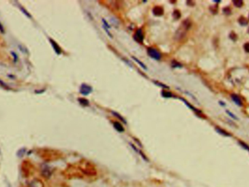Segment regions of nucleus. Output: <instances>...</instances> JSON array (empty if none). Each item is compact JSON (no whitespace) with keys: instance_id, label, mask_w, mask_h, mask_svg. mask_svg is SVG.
Returning a JSON list of instances; mask_svg holds the SVG:
<instances>
[{"instance_id":"nucleus-1","label":"nucleus","mask_w":249,"mask_h":187,"mask_svg":"<svg viewBox=\"0 0 249 187\" xmlns=\"http://www.w3.org/2000/svg\"><path fill=\"white\" fill-rule=\"evenodd\" d=\"M191 26V23L189 19H186L182 22L180 27L176 30L175 35H174V38L176 41H180L185 37L186 33H187L189 29L190 28Z\"/></svg>"},{"instance_id":"nucleus-2","label":"nucleus","mask_w":249,"mask_h":187,"mask_svg":"<svg viewBox=\"0 0 249 187\" xmlns=\"http://www.w3.org/2000/svg\"><path fill=\"white\" fill-rule=\"evenodd\" d=\"M147 53L149 55V57H151L154 60H160L161 59V53L158 51L157 49L154 48V47H149L147 49Z\"/></svg>"},{"instance_id":"nucleus-3","label":"nucleus","mask_w":249,"mask_h":187,"mask_svg":"<svg viewBox=\"0 0 249 187\" xmlns=\"http://www.w3.org/2000/svg\"><path fill=\"white\" fill-rule=\"evenodd\" d=\"M92 91H93V88L85 83L82 84L79 88V92L83 95H88L90 93H91Z\"/></svg>"},{"instance_id":"nucleus-4","label":"nucleus","mask_w":249,"mask_h":187,"mask_svg":"<svg viewBox=\"0 0 249 187\" xmlns=\"http://www.w3.org/2000/svg\"><path fill=\"white\" fill-rule=\"evenodd\" d=\"M135 41H136L138 43H143V39H144V36H143V31L141 28H139L136 31V32L135 33V35L133 36Z\"/></svg>"},{"instance_id":"nucleus-5","label":"nucleus","mask_w":249,"mask_h":187,"mask_svg":"<svg viewBox=\"0 0 249 187\" xmlns=\"http://www.w3.org/2000/svg\"><path fill=\"white\" fill-rule=\"evenodd\" d=\"M28 187H44V184L39 179H33L29 182Z\"/></svg>"},{"instance_id":"nucleus-6","label":"nucleus","mask_w":249,"mask_h":187,"mask_svg":"<svg viewBox=\"0 0 249 187\" xmlns=\"http://www.w3.org/2000/svg\"><path fill=\"white\" fill-rule=\"evenodd\" d=\"M42 173L45 178H50L52 175V170L49 166H44L42 170Z\"/></svg>"},{"instance_id":"nucleus-7","label":"nucleus","mask_w":249,"mask_h":187,"mask_svg":"<svg viewBox=\"0 0 249 187\" xmlns=\"http://www.w3.org/2000/svg\"><path fill=\"white\" fill-rule=\"evenodd\" d=\"M49 40H50V44H51L52 47H53V50H54V51L55 52V53H56L57 55L61 54V47H60V46L58 45V44L55 42L53 39H52L50 38Z\"/></svg>"},{"instance_id":"nucleus-8","label":"nucleus","mask_w":249,"mask_h":187,"mask_svg":"<svg viewBox=\"0 0 249 187\" xmlns=\"http://www.w3.org/2000/svg\"><path fill=\"white\" fill-rule=\"evenodd\" d=\"M152 12H153V14L155 15V16H161V15H163V13H164V9L162 7H155L153 9H152Z\"/></svg>"},{"instance_id":"nucleus-9","label":"nucleus","mask_w":249,"mask_h":187,"mask_svg":"<svg viewBox=\"0 0 249 187\" xmlns=\"http://www.w3.org/2000/svg\"><path fill=\"white\" fill-rule=\"evenodd\" d=\"M113 126L114 127V129H115L117 131H118L119 133H122V132H124L125 129L123 126L122 125V124L120 122H114V124H113Z\"/></svg>"},{"instance_id":"nucleus-10","label":"nucleus","mask_w":249,"mask_h":187,"mask_svg":"<svg viewBox=\"0 0 249 187\" xmlns=\"http://www.w3.org/2000/svg\"><path fill=\"white\" fill-rule=\"evenodd\" d=\"M231 98H232V100H233L237 105H238V106H242V104H243V103H242V100H241L240 98L237 96V95H236L235 94L231 95Z\"/></svg>"},{"instance_id":"nucleus-11","label":"nucleus","mask_w":249,"mask_h":187,"mask_svg":"<svg viewBox=\"0 0 249 187\" xmlns=\"http://www.w3.org/2000/svg\"><path fill=\"white\" fill-rule=\"evenodd\" d=\"M238 22H239V23H240L241 26H246V25H248V20H247L245 17H243V16H240V18L238 19Z\"/></svg>"},{"instance_id":"nucleus-12","label":"nucleus","mask_w":249,"mask_h":187,"mask_svg":"<svg viewBox=\"0 0 249 187\" xmlns=\"http://www.w3.org/2000/svg\"><path fill=\"white\" fill-rule=\"evenodd\" d=\"M78 101L79 103L83 106H89V101H88V100L85 99V98H78Z\"/></svg>"},{"instance_id":"nucleus-13","label":"nucleus","mask_w":249,"mask_h":187,"mask_svg":"<svg viewBox=\"0 0 249 187\" xmlns=\"http://www.w3.org/2000/svg\"><path fill=\"white\" fill-rule=\"evenodd\" d=\"M216 129V131H217L219 133H220L221 135H223V136H231V135L229 134V133H228L227 132H226L225 130H224L223 129H222V128H219V127H217Z\"/></svg>"},{"instance_id":"nucleus-14","label":"nucleus","mask_w":249,"mask_h":187,"mask_svg":"<svg viewBox=\"0 0 249 187\" xmlns=\"http://www.w3.org/2000/svg\"><path fill=\"white\" fill-rule=\"evenodd\" d=\"M132 58H133V60H135V61H136V62H137L138 64H139L140 66H141V67H142V68H143V69L147 70V67H146V66H145V64H143V63H142L141 61H140V60H138V59L137 57H134V56H132Z\"/></svg>"},{"instance_id":"nucleus-15","label":"nucleus","mask_w":249,"mask_h":187,"mask_svg":"<svg viewBox=\"0 0 249 187\" xmlns=\"http://www.w3.org/2000/svg\"><path fill=\"white\" fill-rule=\"evenodd\" d=\"M161 94L162 97H164V98H171V97H173V94L171 93L170 92H168V91L162 90L161 92Z\"/></svg>"},{"instance_id":"nucleus-16","label":"nucleus","mask_w":249,"mask_h":187,"mask_svg":"<svg viewBox=\"0 0 249 187\" xmlns=\"http://www.w3.org/2000/svg\"><path fill=\"white\" fill-rule=\"evenodd\" d=\"M233 4L237 7H241L243 5V2L242 0H233Z\"/></svg>"},{"instance_id":"nucleus-17","label":"nucleus","mask_w":249,"mask_h":187,"mask_svg":"<svg viewBox=\"0 0 249 187\" xmlns=\"http://www.w3.org/2000/svg\"><path fill=\"white\" fill-rule=\"evenodd\" d=\"M171 66H172L173 68H181V67H182V65L179 64V62H177L176 60H173V61H172Z\"/></svg>"},{"instance_id":"nucleus-18","label":"nucleus","mask_w":249,"mask_h":187,"mask_svg":"<svg viewBox=\"0 0 249 187\" xmlns=\"http://www.w3.org/2000/svg\"><path fill=\"white\" fill-rule=\"evenodd\" d=\"M173 16L176 20H178V19H179L181 18V13H180L179 10H175L173 13Z\"/></svg>"},{"instance_id":"nucleus-19","label":"nucleus","mask_w":249,"mask_h":187,"mask_svg":"<svg viewBox=\"0 0 249 187\" xmlns=\"http://www.w3.org/2000/svg\"><path fill=\"white\" fill-rule=\"evenodd\" d=\"M112 114H114V116H116V117H118L119 119H120V120L122 121V122H123L125 124H127V122H126V120H125L124 118L122 117L121 115L119 114L118 113H117V112H112Z\"/></svg>"},{"instance_id":"nucleus-20","label":"nucleus","mask_w":249,"mask_h":187,"mask_svg":"<svg viewBox=\"0 0 249 187\" xmlns=\"http://www.w3.org/2000/svg\"><path fill=\"white\" fill-rule=\"evenodd\" d=\"M102 22H103V26L106 27V28H108V29L111 28V26H110L109 25V23H108L106 22V21L105 20V19H104V18H103V19H102Z\"/></svg>"},{"instance_id":"nucleus-21","label":"nucleus","mask_w":249,"mask_h":187,"mask_svg":"<svg viewBox=\"0 0 249 187\" xmlns=\"http://www.w3.org/2000/svg\"><path fill=\"white\" fill-rule=\"evenodd\" d=\"M223 12L224 13V14H227V15H229L231 13V9L229 7H224V9H223Z\"/></svg>"},{"instance_id":"nucleus-22","label":"nucleus","mask_w":249,"mask_h":187,"mask_svg":"<svg viewBox=\"0 0 249 187\" xmlns=\"http://www.w3.org/2000/svg\"><path fill=\"white\" fill-rule=\"evenodd\" d=\"M239 143H240V144L242 146H243V148H245V149H246V150H248V151H249V146H248V145L246 144V143H243V142H242V141H239Z\"/></svg>"},{"instance_id":"nucleus-23","label":"nucleus","mask_w":249,"mask_h":187,"mask_svg":"<svg viewBox=\"0 0 249 187\" xmlns=\"http://www.w3.org/2000/svg\"><path fill=\"white\" fill-rule=\"evenodd\" d=\"M21 11L23 12V13H24L25 15H26V16H27L28 18H31V15H30V14H29V12H28L27 11H26V9H24V8H23H23H22V7H21Z\"/></svg>"},{"instance_id":"nucleus-24","label":"nucleus","mask_w":249,"mask_h":187,"mask_svg":"<svg viewBox=\"0 0 249 187\" xmlns=\"http://www.w3.org/2000/svg\"><path fill=\"white\" fill-rule=\"evenodd\" d=\"M229 36H230V39H232L233 41H236V39H237V35H236L234 32H232V33H230Z\"/></svg>"},{"instance_id":"nucleus-25","label":"nucleus","mask_w":249,"mask_h":187,"mask_svg":"<svg viewBox=\"0 0 249 187\" xmlns=\"http://www.w3.org/2000/svg\"><path fill=\"white\" fill-rule=\"evenodd\" d=\"M243 47H244V50L246 52H249V42L246 43L243 46Z\"/></svg>"},{"instance_id":"nucleus-26","label":"nucleus","mask_w":249,"mask_h":187,"mask_svg":"<svg viewBox=\"0 0 249 187\" xmlns=\"http://www.w3.org/2000/svg\"><path fill=\"white\" fill-rule=\"evenodd\" d=\"M154 82H155V84H156V85H157L158 86H160V87H162V88H169V87H167V85H163V84H162L161 82H158V81H154Z\"/></svg>"},{"instance_id":"nucleus-27","label":"nucleus","mask_w":249,"mask_h":187,"mask_svg":"<svg viewBox=\"0 0 249 187\" xmlns=\"http://www.w3.org/2000/svg\"><path fill=\"white\" fill-rule=\"evenodd\" d=\"M0 85H2V86L3 88H5V89H7V90H9V87H8V86H7V85L6 84H5V83L4 82V81H2L1 79H0Z\"/></svg>"},{"instance_id":"nucleus-28","label":"nucleus","mask_w":249,"mask_h":187,"mask_svg":"<svg viewBox=\"0 0 249 187\" xmlns=\"http://www.w3.org/2000/svg\"><path fill=\"white\" fill-rule=\"evenodd\" d=\"M11 54L14 57V62H17L18 61V55H17V54H15V52H11Z\"/></svg>"},{"instance_id":"nucleus-29","label":"nucleus","mask_w":249,"mask_h":187,"mask_svg":"<svg viewBox=\"0 0 249 187\" xmlns=\"http://www.w3.org/2000/svg\"><path fill=\"white\" fill-rule=\"evenodd\" d=\"M0 32L2 33H4V28L3 25H2L1 23H0Z\"/></svg>"},{"instance_id":"nucleus-30","label":"nucleus","mask_w":249,"mask_h":187,"mask_svg":"<svg viewBox=\"0 0 249 187\" xmlns=\"http://www.w3.org/2000/svg\"><path fill=\"white\" fill-rule=\"evenodd\" d=\"M248 33H249V28H248Z\"/></svg>"}]
</instances>
